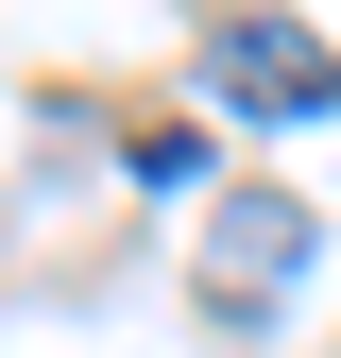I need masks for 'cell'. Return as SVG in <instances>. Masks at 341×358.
<instances>
[{
	"instance_id": "1",
	"label": "cell",
	"mask_w": 341,
	"mask_h": 358,
	"mask_svg": "<svg viewBox=\"0 0 341 358\" xmlns=\"http://www.w3.org/2000/svg\"><path fill=\"white\" fill-rule=\"evenodd\" d=\"M205 85H222L239 120H324L341 103V52L307 17H222V34H205Z\"/></svg>"
},
{
	"instance_id": "2",
	"label": "cell",
	"mask_w": 341,
	"mask_h": 358,
	"mask_svg": "<svg viewBox=\"0 0 341 358\" xmlns=\"http://www.w3.org/2000/svg\"><path fill=\"white\" fill-rule=\"evenodd\" d=\"M290 273H307V205L290 188H239L222 222H205V307H273Z\"/></svg>"
}]
</instances>
